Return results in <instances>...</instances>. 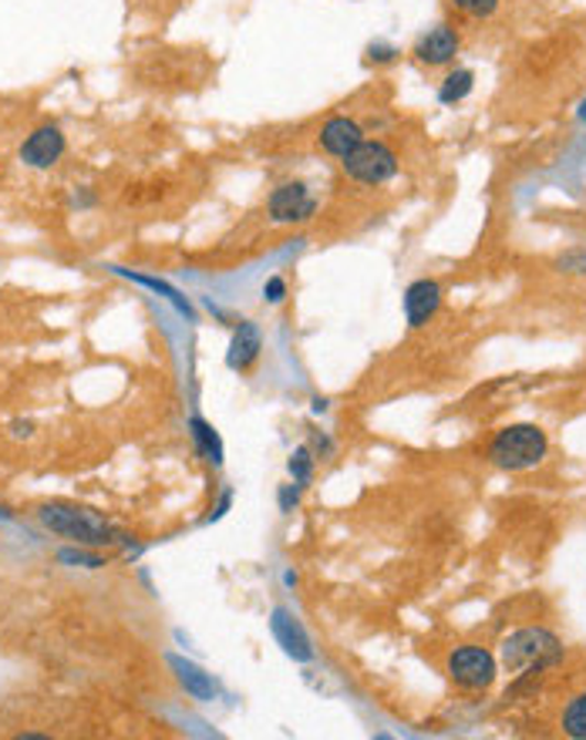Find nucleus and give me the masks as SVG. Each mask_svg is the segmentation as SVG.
I'll return each instance as SVG.
<instances>
[{"mask_svg":"<svg viewBox=\"0 0 586 740\" xmlns=\"http://www.w3.org/2000/svg\"><path fill=\"white\" fill-rule=\"evenodd\" d=\"M502 666L512 676H536L553 670L563 660V643L556 633L543 630V627H530L519 630L502 643Z\"/></svg>","mask_w":586,"mask_h":740,"instance_id":"nucleus-1","label":"nucleus"},{"mask_svg":"<svg viewBox=\"0 0 586 740\" xmlns=\"http://www.w3.org/2000/svg\"><path fill=\"white\" fill-rule=\"evenodd\" d=\"M550 451L546 431L536 424H509L489 445V461L502 471H530Z\"/></svg>","mask_w":586,"mask_h":740,"instance_id":"nucleus-2","label":"nucleus"},{"mask_svg":"<svg viewBox=\"0 0 586 740\" xmlns=\"http://www.w3.org/2000/svg\"><path fill=\"white\" fill-rule=\"evenodd\" d=\"M41 522L54 532V535H65L72 542H82V545H108L115 542V529L91 509H75V505H44L41 512Z\"/></svg>","mask_w":586,"mask_h":740,"instance_id":"nucleus-3","label":"nucleus"},{"mask_svg":"<svg viewBox=\"0 0 586 740\" xmlns=\"http://www.w3.org/2000/svg\"><path fill=\"white\" fill-rule=\"evenodd\" d=\"M340 168L347 178H355L358 185H384L388 178L398 175V155L384 142H361L350 155L340 159Z\"/></svg>","mask_w":586,"mask_h":740,"instance_id":"nucleus-4","label":"nucleus"},{"mask_svg":"<svg viewBox=\"0 0 586 740\" xmlns=\"http://www.w3.org/2000/svg\"><path fill=\"white\" fill-rule=\"evenodd\" d=\"M499 673V663L482 646H458L448 656V676L462 690H489Z\"/></svg>","mask_w":586,"mask_h":740,"instance_id":"nucleus-5","label":"nucleus"},{"mask_svg":"<svg viewBox=\"0 0 586 740\" xmlns=\"http://www.w3.org/2000/svg\"><path fill=\"white\" fill-rule=\"evenodd\" d=\"M267 209H270V219L276 226H297V222L314 219L317 199L311 196V189L304 182H286V185H280V189L270 193Z\"/></svg>","mask_w":586,"mask_h":740,"instance_id":"nucleus-6","label":"nucleus"},{"mask_svg":"<svg viewBox=\"0 0 586 740\" xmlns=\"http://www.w3.org/2000/svg\"><path fill=\"white\" fill-rule=\"evenodd\" d=\"M270 630H273L276 643L283 646V653H286L290 660H297V663H311V660H314V643H311L304 623H301L290 609H273V616H270Z\"/></svg>","mask_w":586,"mask_h":740,"instance_id":"nucleus-7","label":"nucleus"},{"mask_svg":"<svg viewBox=\"0 0 586 740\" xmlns=\"http://www.w3.org/2000/svg\"><path fill=\"white\" fill-rule=\"evenodd\" d=\"M65 155V135L57 126H41L34 129L24 145H21V162L28 168H51L57 159Z\"/></svg>","mask_w":586,"mask_h":740,"instance_id":"nucleus-8","label":"nucleus"},{"mask_svg":"<svg viewBox=\"0 0 586 740\" xmlns=\"http://www.w3.org/2000/svg\"><path fill=\"white\" fill-rule=\"evenodd\" d=\"M442 306V286L435 280H415L404 290V320L412 330L425 327Z\"/></svg>","mask_w":586,"mask_h":740,"instance_id":"nucleus-9","label":"nucleus"},{"mask_svg":"<svg viewBox=\"0 0 586 740\" xmlns=\"http://www.w3.org/2000/svg\"><path fill=\"white\" fill-rule=\"evenodd\" d=\"M361 142H365V132H361V126H358L355 118L334 115V118L324 121V129H321V149H324L327 155L344 159V155L355 152Z\"/></svg>","mask_w":586,"mask_h":740,"instance_id":"nucleus-10","label":"nucleus"},{"mask_svg":"<svg viewBox=\"0 0 586 740\" xmlns=\"http://www.w3.org/2000/svg\"><path fill=\"white\" fill-rule=\"evenodd\" d=\"M455 54H458V34H455L448 24L432 28V31L422 34L419 44H415V57L422 61V65H428V68L448 65V61H452Z\"/></svg>","mask_w":586,"mask_h":740,"instance_id":"nucleus-11","label":"nucleus"},{"mask_svg":"<svg viewBox=\"0 0 586 740\" xmlns=\"http://www.w3.org/2000/svg\"><path fill=\"white\" fill-rule=\"evenodd\" d=\"M260 350H263L260 327H257L253 320H243V324L237 327V334H232V340H229V350H226V363H229V370H240V374H247V370L257 363Z\"/></svg>","mask_w":586,"mask_h":740,"instance_id":"nucleus-12","label":"nucleus"},{"mask_svg":"<svg viewBox=\"0 0 586 740\" xmlns=\"http://www.w3.org/2000/svg\"><path fill=\"white\" fill-rule=\"evenodd\" d=\"M172 666H175V673H180V684L186 687V694H189V697H196V700H213V697H216V684H213V676H209V673H203L196 663L172 660Z\"/></svg>","mask_w":586,"mask_h":740,"instance_id":"nucleus-13","label":"nucleus"},{"mask_svg":"<svg viewBox=\"0 0 586 740\" xmlns=\"http://www.w3.org/2000/svg\"><path fill=\"white\" fill-rule=\"evenodd\" d=\"M189 435H193L199 455H203L209 465L219 468V465H223V442H219V435H216V427L206 424L203 417H189Z\"/></svg>","mask_w":586,"mask_h":740,"instance_id":"nucleus-14","label":"nucleus"},{"mask_svg":"<svg viewBox=\"0 0 586 740\" xmlns=\"http://www.w3.org/2000/svg\"><path fill=\"white\" fill-rule=\"evenodd\" d=\"M473 85H476V75L468 72V68H458V72H452V75L442 81V88H438V101H442V105H455V101H462L468 91H473Z\"/></svg>","mask_w":586,"mask_h":740,"instance_id":"nucleus-15","label":"nucleus"},{"mask_svg":"<svg viewBox=\"0 0 586 740\" xmlns=\"http://www.w3.org/2000/svg\"><path fill=\"white\" fill-rule=\"evenodd\" d=\"M563 733L573 740H586V694H576L563 710Z\"/></svg>","mask_w":586,"mask_h":740,"instance_id":"nucleus-16","label":"nucleus"},{"mask_svg":"<svg viewBox=\"0 0 586 740\" xmlns=\"http://www.w3.org/2000/svg\"><path fill=\"white\" fill-rule=\"evenodd\" d=\"M290 475H293V485H297V488L311 485V478H314V455H311L307 445L290 455Z\"/></svg>","mask_w":586,"mask_h":740,"instance_id":"nucleus-17","label":"nucleus"},{"mask_svg":"<svg viewBox=\"0 0 586 740\" xmlns=\"http://www.w3.org/2000/svg\"><path fill=\"white\" fill-rule=\"evenodd\" d=\"M452 4L462 14H468V18H492L496 8H499V0H452Z\"/></svg>","mask_w":586,"mask_h":740,"instance_id":"nucleus-18","label":"nucleus"},{"mask_svg":"<svg viewBox=\"0 0 586 740\" xmlns=\"http://www.w3.org/2000/svg\"><path fill=\"white\" fill-rule=\"evenodd\" d=\"M286 296V280L283 276H270L267 283H263V300L267 303H280Z\"/></svg>","mask_w":586,"mask_h":740,"instance_id":"nucleus-19","label":"nucleus"},{"mask_svg":"<svg viewBox=\"0 0 586 740\" xmlns=\"http://www.w3.org/2000/svg\"><path fill=\"white\" fill-rule=\"evenodd\" d=\"M62 563H78V566H88V569H98V566H105L98 555H85V552H72V548H65L62 552Z\"/></svg>","mask_w":586,"mask_h":740,"instance_id":"nucleus-20","label":"nucleus"},{"mask_svg":"<svg viewBox=\"0 0 586 740\" xmlns=\"http://www.w3.org/2000/svg\"><path fill=\"white\" fill-rule=\"evenodd\" d=\"M560 266H566L569 273H586V253H569L560 260Z\"/></svg>","mask_w":586,"mask_h":740,"instance_id":"nucleus-21","label":"nucleus"},{"mask_svg":"<svg viewBox=\"0 0 586 740\" xmlns=\"http://www.w3.org/2000/svg\"><path fill=\"white\" fill-rule=\"evenodd\" d=\"M297 491H301V488H293V485H286V488L280 491V509H283V512H293V505H297Z\"/></svg>","mask_w":586,"mask_h":740,"instance_id":"nucleus-22","label":"nucleus"},{"mask_svg":"<svg viewBox=\"0 0 586 740\" xmlns=\"http://www.w3.org/2000/svg\"><path fill=\"white\" fill-rule=\"evenodd\" d=\"M579 118L586 121V101H583V108H579Z\"/></svg>","mask_w":586,"mask_h":740,"instance_id":"nucleus-23","label":"nucleus"}]
</instances>
